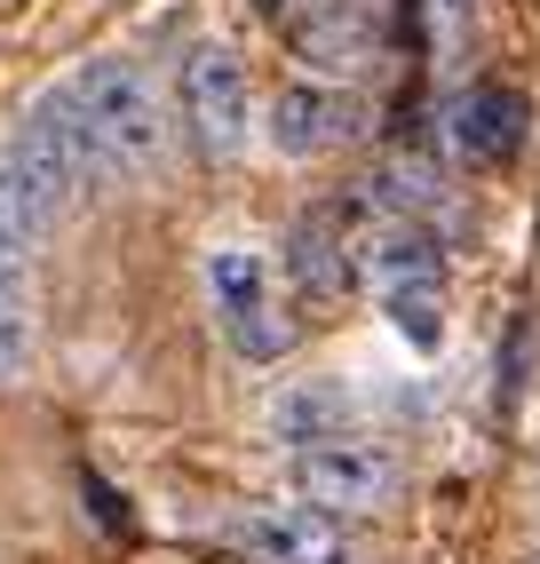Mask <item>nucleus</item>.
I'll return each instance as SVG.
<instances>
[{"mask_svg": "<svg viewBox=\"0 0 540 564\" xmlns=\"http://www.w3.org/2000/svg\"><path fill=\"white\" fill-rule=\"evenodd\" d=\"M287 279L302 294V311H334L358 286V239H342V215H302L287 239Z\"/></svg>", "mask_w": 540, "mask_h": 564, "instance_id": "obj_7", "label": "nucleus"}, {"mask_svg": "<svg viewBox=\"0 0 540 564\" xmlns=\"http://www.w3.org/2000/svg\"><path fill=\"white\" fill-rule=\"evenodd\" d=\"M342 413H350V398H342V390H302V398L279 405V430H287L294 445H318V437H342Z\"/></svg>", "mask_w": 540, "mask_h": 564, "instance_id": "obj_11", "label": "nucleus"}, {"mask_svg": "<svg viewBox=\"0 0 540 564\" xmlns=\"http://www.w3.org/2000/svg\"><path fill=\"white\" fill-rule=\"evenodd\" d=\"M350 128H358V104L334 96V88H311V80L279 88V104H270V143H279L287 160H318V152H334Z\"/></svg>", "mask_w": 540, "mask_h": 564, "instance_id": "obj_9", "label": "nucleus"}, {"mask_svg": "<svg viewBox=\"0 0 540 564\" xmlns=\"http://www.w3.org/2000/svg\"><path fill=\"white\" fill-rule=\"evenodd\" d=\"M381 311L398 318V334L413 350H438L445 343V279H406V286L381 294Z\"/></svg>", "mask_w": 540, "mask_h": 564, "instance_id": "obj_10", "label": "nucleus"}, {"mask_svg": "<svg viewBox=\"0 0 540 564\" xmlns=\"http://www.w3.org/2000/svg\"><path fill=\"white\" fill-rule=\"evenodd\" d=\"M88 175H104V160H96V135H88L72 88L41 96L32 120L0 143V183H9V199H17V215L32 223V231H48V223L80 199Z\"/></svg>", "mask_w": 540, "mask_h": 564, "instance_id": "obj_1", "label": "nucleus"}, {"mask_svg": "<svg viewBox=\"0 0 540 564\" xmlns=\"http://www.w3.org/2000/svg\"><path fill=\"white\" fill-rule=\"evenodd\" d=\"M532 564H540V556H532Z\"/></svg>", "mask_w": 540, "mask_h": 564, "instance_id": "obj_16", "label": "nucleus"}, {"mask_svg": "<svg viewBox=\"0 0 540 564\" xmlns=\"http://www.w3.org/2000/svg\"><path fill=\"white\" fill-rule=\"evenodd\" d=\"M247 120H255V96H247V64L230 48H191L183 64V128L207 160H239L247 152Z\"/></svg>", "mask_w": 540, "mask_h": 564, "instance_id": "obj_5", "label": "nucleus"}, {"mask_svg": "<svg viewBox=\"0 0 540 564\" xmlns=\"http://www.w3.org/2000/svg\"><path fill=\"white\" fill-rule=\"evenodd\" d=\"M374 199H381V215H430V199H438V175L430 167H421V160H390V167H381L374 175Z\"/></svg>", "mask_w": 540, "mask_h": 564, "instance_id": "obj_12", "label": "nucleus"}, {"mask_svg": "<svg viewBox=\"0 0 540 564\" xmlns=\"http://www.w3.org/2000/svg\"><path fill=\"white\" fill-rule=\"evenodd\" d=\"M398 485H406L398 454L374 445V437H350V430L294 454V494L311 509H326V517H374V509L398 501Z\"/></svg>", "mask_w": 540, "mask_h": 564, "instance_id": "obj_3", "label": "nucleus"}, {"mask_svg": "<svg viewBox=\"0 0 540 564\" xmlns=\"http://www.w3.org/2000/svg\"><path fill=\"white\" fill-rule=\"evenodd\" d=\"M207 294H215V318H223V334H230V350H239V358H255V366L287 358L294 326L279 318V294H270L262 254H247V247H223V254L207 262Z\"/></svg>", "mask_w": 540, "mask_h": 564, "instance_id": "obj_4", "label": "nucleus"}, {"mask_svg": "<svg viewBox=\"0 0 540 564\" xmlns=\"http://www.w3.org/2000/svg\"><path fill=\"white\" fill-rule=\"evenodd\" d=\"M72 96H80V120H88V135H96L104 175H143V167H160V152H168V111H160V88H151L143 64L104 56V64H88L80 80H72Z\"/></svg>", "mask_w": 540, "mask_h": 564, "instance_id": "obj_2", "label": "nucleus"}, {"mask_svg": "<svg viewBox=\"0 0 540 564\" xmlns=\"http://www.w3.org/2000/svg\"><path fill=\"white\" fill-rule=\"evenodd\" d=\"M239 549L255 564H358L326 509H247L239 517Z\"/></svg>", "mask_w": 540, "mask_h": 564, "instance_id": "obj_8", "label": "nucleus"}, {"mask_svg": "<svg viewBox=\"0 0 540 564\" xmlns=\"http://www.w3.org/2000/svg\"><path fill=\"white\" fill-rule=\"evenodd\" d=\"M525 128H532V111L517 88H469L445 111V143L461 167H509L525 152Z\"/></svg>", "mask_w": 540, "mask_h": 564, "instance_id": "obj_6", "label": "nucleus"}, {"mask_svg": "<svg viewBox=\"0 0 540 564\" xmlns=\"http://www.w3.org/2000/svg\"><path fill=\"white\" fill-rule=\"evenodd\" d=\"M24 239H32V223L17 215L9 183H0V303H24Z\"/></svg>", "mask_w": 540, "mask_h": 564, "instance_id": "obj_13", "label": "nucleus"}, {"mask_svg": "<svg viewBox=\"0 0 540 564\" xmlns=\"http://www.w3.org/2000/svg\"><path fill=\"white\" fill-rule=\"evenodd\" d=\"M24 350H32V311L24 303H0V382L24 373Z\"/></svg>", "mask_w": 540, "mask_h": 564, "instance_id": "obj_15", "label": "nucleus"}, {"mask_svg": "<svg viewBox=\"0 0 540 564\" xmlns=\"http://www.w3.org/2000/svg\"><path fill=\"white\" fill-rule=\"evenodd\" d=\"M469 24H477V0H430V41H438V56L469 48Z\"/></svg>", "mask_w": 540, "mask_h": 564, "instance_id": "obj_14", "label": "nucleus"}]
</instances>
